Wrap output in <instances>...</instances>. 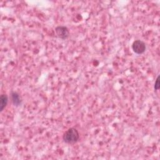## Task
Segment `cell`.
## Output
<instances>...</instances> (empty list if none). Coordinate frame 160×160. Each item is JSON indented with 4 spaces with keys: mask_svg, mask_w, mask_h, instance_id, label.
<instances>
[{
    "mask_svg": "<svg viewBox=\"0 0 160 160\" xmlns=\"http://www.w3.org/2000/svg\"><path fill=\"white\" fill-rule=\"evenodd\" d=\"M159 78L160 76H158L156 80V82H155V84H154V89L155 90H158L160 88V82H159Z\"/></svg>",
    "mask_w": 160,
    "mask_h": 160,
    "instance_id": "8992f818",
    "label": "cell"
},
{
    "mask_svg": "<svg viewBox=\"0 0 160 160\" xmlns=\"http://www.w3.org/2000/svg\"><path fill=\"white\" fill-rule=\"evenodd\" d=\"M8 98L6 94H2L0 98V111L1 112L3 111L8 104Z\"/></svg>",
    "mask_w": 160,
    "mask_h": 160,
    "instance_id": "5b68a950",
    "label": "cell"
},
{
    "mask_svg": "<svg viewBox=\"0 0 160 160\" xmlns=\"http://www.w3.org/2000/svg\"><path fill=\"white\" fill-rule=\"evenodd\" d=\"M79 138V134L76 128H71L68 129L62 136L63 141L68 144H73L77 142Z\"/></svg>",
    "mask_w": 160,
    "mask_h": 160,
    "instance_id": "6da1fadb",
    "label": "cell"
},
{
    "mask_svg": "<svg viewBox=\"0 0 160 160\" xmlns=\"http://www.w3.org/2000/svg\"><path fill=\"white\" fill-rule=\"evenodd\" d=\"M55 32L57 36L62 39H67L69 36V31L68 29L63 26H59L56 28Z\"/></svg>",
    "mask_w": 160,
    "mask_h": 160,
    "instance_id": "3957f363",
    "label": "cell"
},
{
    "mask_svg": "<svg viewBox=\"0 0 160 160\" xmlns=\"http://www.w3.org/2000/svg\"><path fill=\"white\" fill-rule=\"evenodd\" d=\"M132 49L135 53L141 54L143 53L146 50L145 43L142 41L136 40L132 42Z\"/></svg>",
    "mask_w": 160,
    "mask_h": 160,
    "instance_id": "7a4b0ae2",
    "label": "cell"
},
{
    "mask_svg": "<svg viewBox=\"0 0 160 160\" xmlns=\"http://www.w3.org/2000/svg\"><path fill=\"white\" fill-rule=\"evenodd\" d=\"M11 99H12V102L13 103V104L14 106H19L21 104V98L19 95V94L16 92H11Z\"/></svg>",
    "mask_w": 160,
    "mask_h": 160,
    "instance_id": "277c9868",
    "label": "cell"
}]
</instances>
